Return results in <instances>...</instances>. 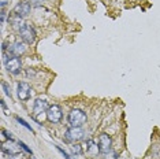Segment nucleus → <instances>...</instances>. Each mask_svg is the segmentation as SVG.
<instances>
[{
  "label": "nucleus",
  "instance_id": "nucleus-1",
  "mask_svg": "<svg viewBox=\"0 0 160 159\" xmlns=\"http://www.w3.org/2000/svg\"><path fill=\"white\" fill-rule=\"evenodd\" d=\"M3 62H4V66L7 69L8 73L14 75H18L21 73V67H22V63H21V59L18 56H12L10 55L7 56L6 52H3Z\"/></svg>",
  "mask_w": 160,
  "mask_h": 159
},
{
  "label": "nucleus",
  "instance_id": "nucleus-8",
  "mask_svg": "<svg viewBox=\"0 0 160 159\" xmlns=\"http://www.w3.org/2000/svg\"><path fill=\"white\" fill-rule=\"evenodd\" d=\"M18 97L22 101H26L30 99L32 96V87L27 84V82H19L18 84Z\"/></svg>",
  "mask_w": 160,
  "mask_h": 159
},
{
  "label": "nucleus",
  "instance_id": "nucleus-2",
  "mask_svg": "<svg viewBox=\"0 0 160 159\" xmlns=\"http://www.w3.org/2000/svg\"><path fill=\"white\" fill-rule=\"evenodd\" d=\"M67 121H69L70 126L81 128V126L86 122V114L79 109H73L69 113V115H67Z\"/></svg>",
  "mask_w": 160,
  "mask_h": 159
},
{
  "label": "nucleus",
  "instance_id": "nucleus-20",
  "mask_svg": "<svg viewBox=\"0 0 160 159\" xmlns=\"http://www.w3.org/2000/svg\"><path fill=\"white\" fill-rule=\"evenodd\" d=\"M32 2H33V4H41L44 0H32Z\"/></svg>",
  "mask_w": 160,
  "mask_h": 159
},
{
  "label": "nucleus",
  "instance_id": "nucleus-17",
  "mask_svg": "<svg viewBox=\"0 0 160 159\" xmlns=\"http://www.w3.org/2000/svg\"><path fill=\"white\" fill-rule=\"evenodd\" d=\"M103 159H118L116 152H114V151L107 152V154H104V158H103Z\"/></svg>",
  "mask_w": 160,
  "mask_h": 159
},
{
  "label": "nucleus",
  "instance_id": "nucleus-11",
  "mask_svg": "<svg viewBox=\"0 0 160 159\" xmlns=\"http://www.w3.org/2000/svg\"><path fill=\"white\" fill-rule=\"evenodd\" d=\"M10 24H11L12 28H15L18 32L26 25V24H23V21H22V17H19V15H17V14L11 15V18H10Z\"/></svg>",
  "mask_w": 160,
  "mask_h": 159
},
{
  "label": "nucleus",
  "instance_id": "nucleus-18",
  "mask_svg": "<svg viewBox=\"0 0 160 159\" xmlns=\"http://www.w3.org/2000/svg\"><path fill=\"white\" fill-rule=\"evenodd\" d=\"M56 149H57V151H59V152H60V154H62V155H63V158H65V159H71V158H70V155H69V154H67V152L65 151V149H62V148H60V147H57V145H56Z\"/></svg>",
  "mask_w": 160,
  "mask_h": 159
},
{
  "label": "nucleus",
  "instance_id": "nucleus-7",
  "mask_svg": "<svg viewBox=\"0 0 160 159\" xmlns=\"http://www.w3.org/2000/svg\"><path fill=\"white\" fill-rule=\"evenodd\" d=\"M26 43L25 41H15L8 47V54L12 56H21L22 54L26 52Z\"/></svg>",
  "mask_w": 160,
  "mask_h": 159
},
{
  "label": "nucleus",
  "instance_id": "nucleus-5",
  "mask_svg": "<svg viewBox=\"0 0 160 159\" xmlns=\"http://www.w3.org/2000/svg\"><path fill=\"white\" fill-rule=\"evenodd\" d=\"M47 118L52 123H59L63 118V113H62L60 106H57V104L49 106V109H48V111H47Z\"/></svg>",
  "mask_w": 160,
  "mask_h": 159
},
{
  "label": "nucleus",
  "instance_id": "nucleus-13",
  "mask_svg": "<svg viewBox=\"0 0 160 159\" xmlns=\"http://www.w3.org/2000/svg\"><path fill=\"white\" fill-rule=\"evenodd\" d=\"M15 119H17L18 122L21 123V125H22V126H25V128H26L27 130H30V132H33V128H32V126L29 125V123H27V122H26V121H25V119H22L21 117H15Z\"/></svg>",
  "mask_w": 160,
  "mask_h": 159
},
{
  "label": "nucleus",
  "instance_id": "nucleus-4",
  "mask_svg": "<svg viewBox=\"0 0 160 159\" xmlns=\"http://www.w3.org/2000/svg\"><path fill=\"white\" fill-rule=\"evenodd\" d=\"M84 135H85V132L82 130V128H74V126H71V128H69L66 130L65 139L69 143H77L84 139Z\"/></svg>",
  "mask_w": 160,
  "mask_h": 159
},
{
  "label": "nucleus",
  "instance_id": "nucleus-10",
  "mask_svg": "<svg viewBox=\"0 0 160 159\" xmlns=\"http://www.w3.org/2000/svg\"><path fill=\"white\" fill-rule=\"evenodd\" d=\"M14 14L19 15V17H27L30 14V3H27V2L19 3L17 7L14 8Z\"/></svg>",
  "mask_w": 160,
  "mask_h": 159
},
{
  "label": "nucleus",
  "instance_id": "nucleus-14",
  "mask_svg": "<svg viewBox=\"0 0 160 159\" xmlns=\"http://www.w3.org/2000/svg\"><path fill=\"white\" fill-rule=\"evenodd\" d=\"M71 151L74 152L75 155H81L82 152H84V149H82V145H79V144H74V145H71Z\"/></svg>",
  "mask_w": 160,
  "mask_h": 159
},
{
  "label": "nucleus",
  "instance_id": "nucleus-6",
  "mask_svg": "<svg viewBox=\"0 0 160 159\" xmlns=\"http://www.w3.org/2000/svg\"><path fill=\"white\" fill-rule=\"evenodd\" d=\"M19 36H21L22 41L26 44H33L36 41V30L30 26V25H25L21 30H19Z\"/></svg>",
  "mask_w": 160,
  "mask_h": 159
},
{
  "label": "nucleus",
  "instance_id": "nucleus-16",
  "mask_svg": "<svg viewBox=\"0 0 160 159\" xmlns=\"http://www.w3.org/2000/svg\"><path fill=\"white\" fill-rule=\"evenodd\" d=\"M18 145H19V147H21L22 149H23V151H25V152H27V154L33 155V151H32V149H30V148H29V147H27V145H26V144H25V143H23V141H18Z\"/></svg>",
  "mask_w": 160,
  "mask_h": 159
},
{
  "label": "nucleus",
  "instance_id": "nucleus-15",
  "mask_svg": "<svg viewBox=\"0 0 160 159\" xmlns=\"http://www.w3.org/2000/svg\"><path fill=\"white\" fill-rule=\"evenodd\" d=\"M2 87H3V89H4V93L7 95V96L11 97V96H12V93H11V88L8 87V84H7V82H6V81H3V82H2Z\"/></svg>",
  "mask_w": 160,
  "mask_h": 159
},
{
  "label": "nucleus",
  "instance_id": "nucleus-9",
  "mask_svg": "<svg viewBox=\"0 0 160 159\" xmlns=\"http://www.w3.org/2000/svg\"><path fill=\"white\" fill-rule=\"evenodd\" d=\"M111 145H112V140H111V137L107 133H103V135L99 136V148H100V152H103V154L110 152Z\"/></svg>",
  "mask_w": 160,
  "mask_h": 159
},
{
  "label": "nucleus",
  "instance_id": "nucleus-19",
  "mask_svg": "<svg viewBox=\"0 0 160 159\" xmlns=\"http://www.w3.org/2000/svg\"><path fill=\"white\" fill-rule=\"evenodd\" d=\"M4 19H6V12H4V10H3L2 11V19H0V21H2V24L4 22Z\"/></svg>",
  "mask_w": 160,
  "mask_h": 159
},
{
  "label": "nucleus",
  "instance_id": "nucleus-12",
  "mask_svg": "<svg viewBox=\"0 0 160 159\" xmlns=\"http://www.w3.org/2000/svg\"><path fill=\"white\" fill-rule=\"evenodd\" d=\"M86 154H91V155H97L99 152H100V148H99V145L96 144L93 140H88L86 141Z\"/></svg>",
  "mask_w": 160,
  "mask_h": 159
},
{
  "label": "nucleus",
  "instance_id": "nucleus-3",
  "mask_svg": "<svg viewBox=\"0 0 160 159\" xmlns=\"http://www.w3.org/2000/svg\"><path fill=\"white\" fill-rule=\"evenodd\" d=\"M49 106H48V101L45 99H36L33 103V117L37 121H41L43 118V114L47 113Z\"/></svg>",
  "mask_w": 160,
  "mask_h": 159
},
{
  "label": "nucleus",
  "instance_id": "nucleus-21",
  "mask_svg": "<svg viewBox=\"0 0 160 159\" xmlns=\"http://www.w3.org/2000/svg\"><path fill=\"white\" fill-rule=\"evenodd\" d=\"M0 104H2V107H3V109H7V106H6V103H4V100H0Z\"/></svg>",
  "mask_w": 160,
  "mask_h": 159
},
{
  "label": "nucleus",
  "instance_id": "nucleus-22",
  "mask_svg": "<svg viewBox=\"0 0 160 159\" xmlns=\"http://www.w3.org/2000/svg\"><path fill=\"white\" fill-rule=\"evenodd\" d=\"M30 159H34V158H30Z\"/></svg>",
  "mask_w": 160,
  "mask_h": 159
}]
</instances>
